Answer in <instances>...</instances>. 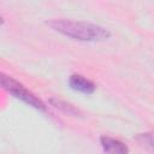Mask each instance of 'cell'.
Returning a JSON list of instances; mask_svg holds the SVG:
<instances>
[{"mask_svg":"<svg viewBox=\"0 0 154 154\" xmlns=\"http://www.w3.org/2000/svg\"><path fill=\"white\" fill-rule=\"evenodd\" d=\"M1 24H4V18H2L1 14H0V25H1Z\"/></svg>","mask_w":154,"mask_h":154,"instance_id":"6","label":"cell"},{"mask_svg":"<svg viewBox=\"0 0 154 154\" xmlns=\"http://www.w3.org/2000/svg\"><path fill=\"white\" fill-rule=\"evenodd\" d=\"M69 84L72 89L84 94H91L95 90V84L82 75H72L69 79Z\"/></svg>","mask_w":154,"mask_h":154,"instance_id":"4","label":"cell"},{"mask_svg":"<svg viewBox=\"0 0 154 154\" xmlns=\"http://www.w3.org/2000/svg\"><path fill=\"white\" fill-rule=\"evenodd\" d=\"M102 149L106 154H128L129 149L128 147L119 140L112 138L108 136H102L100 138Z\"/></svg>","mask_w":154,"mask_h":154,"instance_id":"3","label":"cell"},{"mask_svg":"<svg viewBox=\"0 0 154 154\" xmlns=\"http://www.w3.org/2000/svg\"><path fill=\"white\" fill-rule=\"evenodd\" d=\"M47 24L53 30L78 41H103L111 36L108 29L88 22L71 19H53L51 22H47Z\"/></svg>","mask_w":154,"mask_h":154,"instance_id":"1","label":"cell"},{"mask_svg":"<svg viewBox=\"0 0 154 154\" xmlns=\"http://www.w3.org/2000/svg\"><path fill=\"white\" fill-rule=\"evenodd\" d=\"M51 102H52V105H53L54 107H57V108L61 109L63 112H65V113H67V114L76 116V114H78V113H79V112H78V109H76L72 105L66 103V102H64V101H61V100L52 99V100H51Z\"/></svg>","mask_w":154,"mask_h":154,"instance_id":"5","label":"cell"},{"mask_svg":"<svg viewBox=\"0 0 154 154\" xmlns=\"http://www.w3.org/2000/svg\"><path fill=\"white\" fill-rule=\"evenodd\" d=\"M0 87L4 88L10 94H12L14 97L24 101L29 106H31L36 109H40L42 112L46 111L45 103L37 96H35L29 89H26L22 83L16 81L13 77H11V76L1 72V71H0Z\"/></svg>","mask_w":154,"mask_h":154,"instance_id":"2","label":"cell"}]
</instances>
